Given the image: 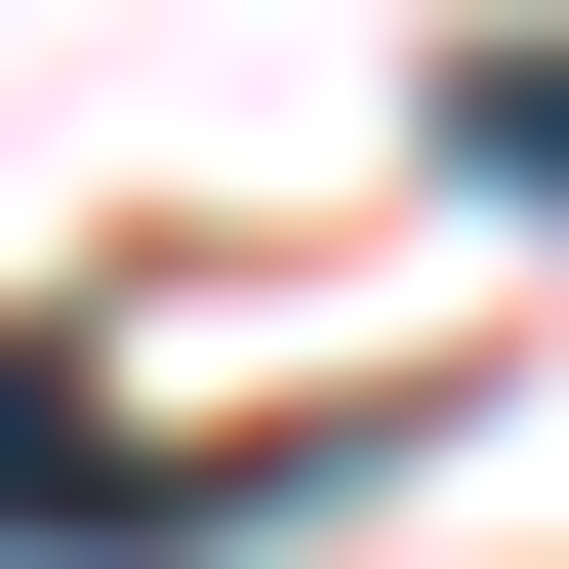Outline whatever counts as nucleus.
<instances>
[{
  "label": "nucleus",
  "instance_id": "nucleus-1",
  "mask_svg": "<svg viewBox=\"0 0 569 569\" xmlns=\"http://www.w3.org/2000/svg\"><path fill=\"white\" fill-rule=\"evenodd\" d=\"M448 163H488V203H569V41H488V82H448Z\"/></svg>",
  "mask_w": 569,
  "mask_h": 569
},
{
  "label": "nucleus",
  "instance_id": "nucleus-2",
  "mask_svg": "<svg viewBox=\"0 0 569 569\" xmlns=\"http://www.w3.org/2000/svg\"><path fill=\"white\" fill-rule=\"evenodd\" d=\"M0 529H122V448H82V407H41V367H0Z\"/></svg>",
  "mask_w": 569,
  "mask_h": 569
}]
</instances>
